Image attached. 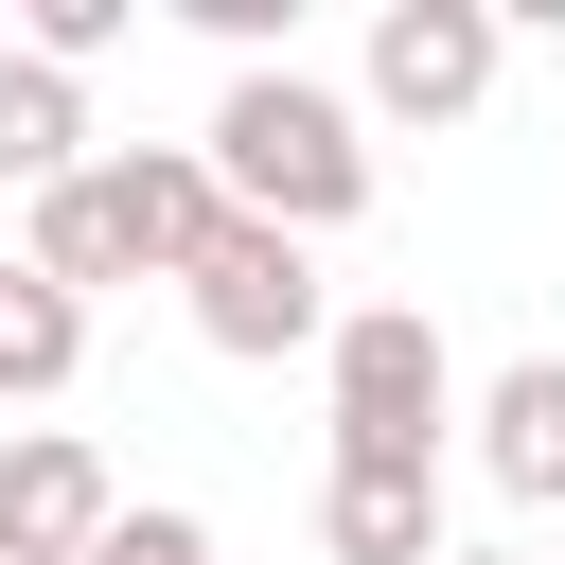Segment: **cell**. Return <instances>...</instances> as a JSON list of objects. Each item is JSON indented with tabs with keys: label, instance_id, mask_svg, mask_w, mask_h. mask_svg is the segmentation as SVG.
Instances as JSON below:
<instances>
[{
	"label": "cell",
	"instance_id": "cell-1",
	"mask_svg": "<svg viewBox=\"0 0 565 565\" xmlns=\"http://www.w3.org/2000/svg\"><path fill=\"white\" fill-rule=\"evenodd\" d=\"M230 247V177H212V141H124V159H88L71 194H35V282H194Z\"/></svg>",
	"mask_w": 565,
	"mask_h": 565
},
{
	"label": "cell",
	"instance_id": "cell-2",
	"mask_svg": "<svg viewBox=\"0 0 565 565\" xmlns=\"http://www.w3.org/2000/svg\"><path fill=\"white\" fill-rule=\"evenodd\" d=\"M194 141H212L230 212H265V230H300V247L371 212V106H353V88H318L300 53H282V71H230Z\"/></svg>",
	"mask_w": 565,
	"mask_h": 565
},
{
	"label": "cell",
	"instance_id": "cell-3",
	"mask_svg": "<svg viewBox=\"0 0 565 565\" xmlns=\"http://www.w3.org/2000/svg\"><path fill=\"white\" fill-rule=\"evenodd\" d=\"M318 388H335V459H406V477H441L459 353H441V318H424V300H353V318H335V353H318Z\"/></svg>",
	"mask_w": 565,
	"mask_h": 565
},
{
	"label": "cell",
	"instance_id": "cell-4",
	"mask_svg": "<svg viewBox=\"0 0 565 565\" xmlns=\"http://www.w3.org/2000/svg\"><path fill=\"white\" fill-rule=\"evenodd\" d=\"M177 300H194V335H212L230 371H282V353H335V318H353V300L318 282V247H300V230H265V212H230V247H212V265H194Z\"/></svg>",
	"mask_w": 565,
	"mask_h": 565
},
{
	"label": "cell",
	"instance_id": "cell-5",
	"mask_svg": "<svg viewBox=\"0 0 565 565\" xmlns=\"http://www.w3.org/2000/svg\"><path fill=\"white\" fill-rule=\"evenodd\" d=\"M494 53H512L494 0H388L371 18V124H477L494 106Z\"/></svg>",
	"mask_w": 565,
	"mask_h": 565
},
{
	"label": "cell",
	"instance_id": "cell-6",
	"mask_svg": "<svg viewBox=\"0 0 565 565\" xmlns=\"http://www.w3.org/2000/svg\"><path fill=\"white\" fill-rule=\"evenodd\" d=\"M106 530H124L106 459H88L71 424H18V441H0V565H88Z\"/></svg>",
	"mask_w": 565,
	"mask_h": 565
},
{
	"label": "cell",
	"instance_id": "cell-7",
	"mask_svg": "<svg viewBox=\"0 0 565 565\" xmlns=\"http://www.w3.org/2000/svg\"><path fill=\"white\" fill-rule=\"evenodd\" d=\"M477 477H494L512 512H565V353H512V371L477 388Z\"/></svg>",
	"mask_w": 565,
	"mask_h": 565
},
{
	"label": "cell",
	"instance_id": "cell-8",
	"mask_svg": "<svg viewBox=\"0 0 565 565\" xmlns=\"http://www.w3.org/2000/svg\"><path fill=\"white\" fill-rule=\"evenodd\" d=\"M318 547H335V565H441V477L335 459V477H318Z\"/></svg>",
	"mask_w": 565,
	"mask_h": 565
},
{
	"label": "cell",
	"instance_id": "cell-9",
	"mask_svg": "<svg viewBox=\"0 0 565 565\" xmlns=\"http://www.w3.org/2000/svg\"><path fill=\"white\" fill-rule=\"evenodd\" d=\"M0 177H18V194H71V177H88V71L0 53Z\"/></svg>",
	"mask_w": 565,
	"mask_h": 565
},
{
	"label": "cell",
	"instance_id": "cell-10",
	"mask_svg": "<svg viewBox=\"0 0 565 565\" xmlns=\"http://www.w3.org/2000/svg\"><path fill=\"white\" fill-rule=\"evenodd\" d=\"M71 371H88V300L35 282V265H0V406H53Z\"/></svg>",
	"mask_w": 565,
	"mask_h": 565
},
{
	"label": "cell",
	"instance_id": "cell-11",
	"mask_svg": "<svg viewBox=\"0 0 565 565\" xmlns=\"http://www.w3.org/2000/svg\"><path fill=\"white\" fill-rule=\"evenodd\" d=\"M124 18H141V0H35V35H18V53H53V71H88V53H124Z\"/></svg>",
	"mask_w": 565,
	"mask_h": 565
},
{
	"label": "cell",
	"instance_id": "cell-12",
	"mask_svg": "<svg viewBox=\"0 0 565 565\" xmlns=\"http://www.w3.org/2000/svg\"><path fill=\"white\" fill-rule=\"evenodd\" d=\"M88 565H212V530H194V512H124Z\"/></svg>",
	"mask_w": 565,
	"mask_h": 565
},
{
	"label": "cell",
	"instance_id": "cell-13",
	"mask_svg": "<svg viewBox=\"0 0 565 565\" xmlns=\"http://www.w3.org/2000/svg\"><path fill=\"white\" fill-rule=\"evenodd\" d=\"M441 565H530V547H441Z\"/></svg>",
	"mask_w": 565,
	"mask_h": 565
},
{
	"label": "cell",
	"instance_id": "cell-14",
	"mask_svg": "<svg viewBox=\"0 0 565 565\" xmlns=\"http://www.w3.org/2000/svg\"><path fill=\"white\" fill-rule=\"evenodd\" d=\"M0 441H18V424H0Z\"/></svg>",
	"mask_w": 565,
	"mask_h": 565
}]
</instances>
